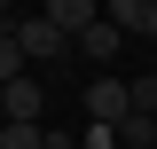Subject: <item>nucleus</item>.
Listing matches in <instances>:
<instances>
[{
    "mask_svg": "<svg viewBox=\"0 0 157 149\" xmlns=\"http://www.w3.org/2000/svg\"><path fill=\"white\" fill-rule=\"evenodd\" d=\"M8 32H16V47H24V63H32V71L78 63V47H71V39H63V32H55L47 16H39V8H32V16H8Z\"/></svg>",
    "mask_w": 157,
    "mask_h": 149,
    "instance_id": "f257e3e1",
    "label": "nucleus"
},
{
    "mask_svg": "<svg viewBox=\"0 0 157 149\" xmlns=\"http://www.w3.org/2000/svg\"><path fill=\"white\" fill-rule=\"evenodd\" d=\"M78 110H86V126H126L134 118V78L126 71H94L86 94H78Z\"/></svg>",
    "mask_w": 157,
    "mask_h": 149,
    "instance_id": "f03ea898",
    "label": "nucleus"
},
{
    "mask_svg": "<svg viewBox=\"0 0 157 149\" xmlns=\"http://www.w3.org/2000/svg\"><path fill=\"white\" fill-rule=\"evenodd\" d=\"M0 118H8V126H39V118H47V78L39 71L8 78V86H0Z\"/></svg>",
    "mask_w": 157,
    "mask_h": 149,
    "instance_id": "7ed1b4c3",
    "label": "nucleus"
},
{
    "mask_svg": "<svg viewBox=\"0 0 157 149\" xmlns=\"http://www.w3.org/2000/svg\"><path fill=\"white\" fill-rule=\"evenodd\" d=\"M39 16H47V24H55V32L78 47V39L102 24V0H39Z\"/></svg>",
    "mask_w": 157,
    "mask_h": 149,
    "instance_id": "20e7f679",
    "label": "nucleus"
},
{
    "mask_svg": "<svg viewBox=\"0 0 157 149\" xmlns=\"http://www.w3.org/2000/svg\"><path fill=\"white\" fill-rule=\"evenodd\" d=\"M102 16L126 39H157V0H102Z\"/></svg>",
    "mask_w": 157,
    "mask_h": 149,
    "instance_id": "39448f33",
    "label": "nucleus"
},
{
    "mask_svg": "<svg viewBox=\"0 0 157 149\" xmlns=\"http://www.w3.org/2000/svg\"><path fill=\"white\" fill-rule=\"evenodd\" d=\"M118 55H126V32H118L110 16H102L86 39H78V63H118Z\"/></svg>",
    "mask_w": 157,
    "mask_h": 149,
    "instance_id": "423d86ee",
    "label": "nucleus"
},
{
    "mask_svg": "<svg viewBox=\"0 0 157 149\" xmlns=\"http://www.w3.org/2000/svg\"><path fill=\"white\" fill-rule=\"evenodd\" d=\"M118 149H157V118H126V126H118Z\"/></svg>",
    "mask_w": 157,
    "mask_h": 149,
    "instance_id": "0eeeda50",
    "label": "nucleus"
},
{
    "mask_svg": "<svg viewBox=\"0 0 157 149\" xmlns=\"http://www.w3.org/2000/svg\"><path fill=\"white\" fill-rule=\"evenodd\" d=\"M0 149H47V126H8L0 118Z\"/></svg>",
    "mask_w": 157,
    "mask_h": 149,
    "instance_id": "6e6552de",
    "label": "nucleus"
},
{
    "mask_svg": "<svg viewBox=\"0 0 157 149\" xmlns=\"http://www.w3.org/2000/svg\"><path fill=\"white\" fill-rule=\"evenodd\" d=\"M134 110L157 118V71H134Z\"/></svg>",
    "mask_w": 157,
    "mask_h": 149,
    "instance_id": "1a4fd4ad",
    "label": "nucleus"
},
{
    "mask_svg": "<svg viewBox=\"0 0 157 149\" xmlns=\"http://www.w3.org/2000/svg\"><path fill=\"white\" fill-rule=\"evenodd\" d=\"M78 141H86V149H118V126H86Z\"/></svg>",
    "mask_w": 157,
    "mask_h": 149,
    "instance_id": "9d476101",
    "label": "nucleus"
},
{
    "mask_svg": "<svg viewBox=\"0 0 157 149\" xmlns=\"http://www.w3.org/2000/svg\"><path fill=\"white\" fill-rule=\"evenodd\" d=\"M8 16H16V0H8Z\"/></svg>",
    "mask_w": 157,
    "mask_h": 149,
    "instance_id": "9b49d317",
    "label": "nucleus"
}]
</instances>
